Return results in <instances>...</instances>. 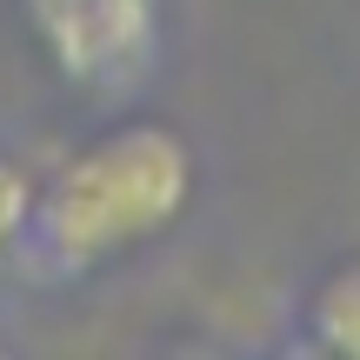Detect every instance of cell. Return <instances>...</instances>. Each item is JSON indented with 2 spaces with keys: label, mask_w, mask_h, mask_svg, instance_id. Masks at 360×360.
Listing matches in <instances>:
<instances>
[{
  "label": "cell",
  "mask_w": 360,
  "mask_h": 360,
  "mask_svg": "<svg viewBox=\"0 0 360 360\" xmlns=\"http://www.w3.org/2000/svg\"><path fill=\"white\" fill-rule=\"evenodd\" d=\"M193 147L167 120H114L80 141L47 180H34L27 247L40 267L80 281L114 260H134L193 207Z\"/></svg>",
  "instance_id": "6da1fadb"
},
{
  "label": "cell",
  "mask_w": 360,
  "mask_h": 360,
  "mask_svg": "<svg viewBox=\"0 0 360 360\" xmlns=\"http://www.w3.org/2000/svg\"><path fill=\"white\" fill-rule=\"evenodd\" d=\"M40 53L67 87H127L160 40V0H20Z\"/></svg>",
  "instance_id": "7a4b0ae2"
},
{
  "label": "cell",
  "mask_w": 360,
  "mask_h": 360,
  "mask_svg": "<svg viewBox=\"0 0 360 360\" xmlns=\"http://www.w3.org/2000/svg\"><path fill=\"white\" fill-rule=\"evenodd\" d=\"M307 334L321 354L360 360V260H340L307 294Z\"/></svg>",
  "instance_id": "3957f363"
},
{
  "label": "cell",
  "mask_w": 360,
  "mask_h": 360,
  "mask_svg": "<svg viewBox=\"0 0 360 360\" xmlns=\"http://www.w3.org/2000/svg\"><path fill=\"white\" fill-rule=\"evenodd\" d=\"M27 220H34V174L0 154V274L27 247Z\"/></svg>",
  "instance_id": "277c9868"
}]
</instances>
